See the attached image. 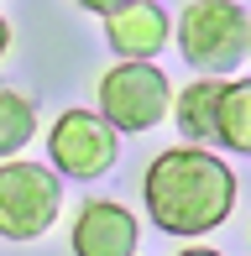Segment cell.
Wrapping results in <instances>:
<instances>
[{"mask_svg":"<svg viewBox=\"0 0 251 256\" xmlns=\"http://www.w3.org/2000/svg\"><path fill=\"white\" fill-rule=\"evenodd\" d=\"M146 214L168 236H210L236 209V172L210 146H168L142 178Z\"/></svg>","mask_w":251,"mask_h":256,"instance_id":"obj_1","label":"cell"},{"mask_svg":"<svg viewBox=\"0 0 251 256\" xmlns=\"http://www.w3.org/2000/svg\"><path fill=\"white\" fill-rule=\"evenodd\" d=\"M178 48L199 78H225L241 58H251V16L236 0H188L178 16Z\"/></svg>","mask_w":251,"mask_h":256,"instance_id":"obj_2","label":"cell"},{"mask_svg":"<svg viewBox=\"0 0 251 256\" xmlns=\"http://www.w3.org/2000/svg\"><path fill=\"white\" fill-rule=\"evenodd\" d=\"M173 84L157 63H116L100 78V115L110 120L116 136H136L152 131L157 120H168V104H173Z\"/></svg>","mask_w":251,"mask_h":256,"instance_id":"obj_3","label":"cell"},{"mask_svg":"<svg viewBox=\"0 0 251 256\" xmlns=\"http://www.w3.org/2000/svg\"><path fill=\"white\" fill-rule=\"evenodd\" d=\"M63 209V178L42 162H0V236L37 240Z\"/></svg>","mask_w":251,"mask_h":256,"instance_id":"obj_4","label":"cell"},{"mask_svg":"<svg viewBox=\"0 0 251 256\" xmlns=\"http://www.w3.org/2000/svg\"><path fill=\"white\" fill-rule=\"evenodd\" d=\"M116 152H120L116 131L94 110H63L52 120V131H48V157H52V168L63 178H84V183L105 178L116 168Z\"/></svg>","mask_w":251,"mask_h":256,"instance_id":"obj_5","label":"cell"},{"mask_svg":"<svg viewBox=\"0 0 251 256\" xmlns=\"http://www.w3.org/2000/svg\"><path fill=\"white\" fill-rule=\"evenodd\" d=\"M142 225L116 199H89L74 214V256H136Z\"/></svg>","mask_w":251,"mask_h":256,"instance_id":"obj_6","label":"cell"},{"mask_svg":"<svg viewBox=\"0 0 251 256\" xmlns=\"http://www.w3.org/2000/svg\"><path fill=\"white\" fill-rule=\"evenodd\" d=\"M105 37L120 52V63H152V52L168 42V10L142 0V6H131V10L105 21Z\"/></svg>","mask_w":251,"mask_h":256,"instance_id":"obj_7","label":"cell"},{"mask_svg":"<svg viewBox=\"0 0 251 256\" xmlns=\"http://www.w3.org/2000/svg\"><path fill=\"white\" fill-rule=\"evenodd\" d=\"M225 78H194L188 89H178L173 100V120L188 136V146H210L220 142V100H225Z\"/></svg>","mask_w":251,"mask_h":256,"instance_id":"obj_8","label":"cell"},{"mask_svg":"<svg viewBox=\"0 0 251 256\" xmlns=\"http://www.w3.org/2000/svg\"><path fill=\"white\" fill-rule=\"evenodd\" d=\"M220 146L251 157V78L230 84L220 100Z\"/></svg>","mask_w":251,"mask_h":256,"instance_id":"obj_9","label":"cell"},{"mask_svg":"<svg viewBox=\"0 0 251 256\" xmlns=\"http://www.w3.org/2000/svg\"><path fill=\"white\" fill-rule=\"evenodd\" d=\"M32 136H37V110H32V100L16 94V89H0V157H16Z\"/></svg>","mask_w":251,"mask_h":256,"instance_id":"obj_10","label":"cell"},{"mask_svg":"<svg viewBox=\"0 0 251 256\" xmlns=\"http://www.w3.org/2000/svg\"><path fill=\"white\" fill-rule=\"evenodd\" d=\"M78 6H84V10H94V16H120V10H131V6H142V0H78Z\"/></svg>","mask_w":251,"mask_h":256,"instance_id":"obj_11","label":"cell"},{"mask_svg":"<svg viewBox=\"0 0 251 256\" xmlns=\"http://www.w3.org/2000/svg\"><path fill=\"white\" fill-rule=\"evenodd\" d=\"M10 52V26H6V16H0V58Z\"/></svg>","mask_w":251,"mask_h":256,"instance_id":"obj_12","label":"cell"},{"mask_svg":"<svg viewBox=\"0 0 251 256\" xmlns=\"http://www.w3.org/2000/svg\"><path fill=\"white\" fill-rule=\"evenodd\" d=\"M178 256H220V251H210V246H184Z\"/></svg>","mask_w":251,"mask_h":256,"instance_id":"obj_13","label":"cell"}]
</instances>
